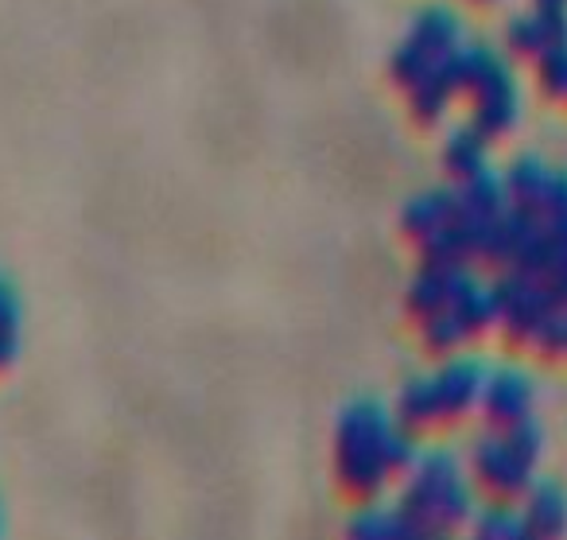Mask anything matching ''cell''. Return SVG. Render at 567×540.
I'll return each instance as SVG.
<instances>
[{"label": "cell", "mask_w": 567, "mask_h": 540, "mask_svg": "<svg viewBox=\"0 0 567 540\" xmlns=\"http://www.w3.org/2000/svg\"><path fill=\"white\" fill-rule=\"evenodd\" d=\"M455 35V20L447 12H420L393 55V79L404 86L409 110L420 125H435L458 90L463 51Z\"/></svg>", "instance_id": "obj_2"}, {"label": "cell", "mask_w": 567, "mask_h": 540, "mask_svg": "<svg viewBox=\"0 0 567 540\" xmlns=\"http://www.w3.org/2000/svg\"><path fill=\"white\" fill-rule=\"evenodd\" d=\"M20 354H24V299L12 281L0 276V377L17 369Z\"/></svg>", "instance_id": "obj_4"}, {"label": "cell", "mask_w": 567, "mask_h": 540, "mask_svg": "<svg viewBox=\"0 0 567 540\" xmlns=\"http://www.w3.org/2000/svg\"><path fill=\"white\" fill-rule=\"evenodd\" d=\"M447 164L455 167V172H463V175H471L474 172V164H478V144H474V136L471 133H458L455 141L447 144Z\"/></svg>", "instance_id": "obj_6"}, {"label": "cell", "mask_w": 567, "mask_h": 540, "mask_svg": "<svg viewBox=\"0 0 567 540\" xmlns=\"http://www.w3.org/2000/svg\"><path fill=\"white\" fill-rule=\"evenodd\" d=\"M412 431L373 400H350L334 420L331 467L334 486L350 501H378L412 467Z\"/></svg>", "instance_id": "obj_1"}, {"label": "cell", "mask_w": 567, "mask_h": 540, "mask_svg": "<svg viewBox=\"0 0 567 540\" xmlns=\"http://www.w3.org/2000/svg\"><path fill=\"white\" fill-rule=\"evenodd\" d=\"M404 498L401 509L416 532L424 529H447L466 513V486L458 467L447 455H416L412 467L404 470Z\"/></svg>", "instance_id": "obj_3"}, {"label": "cell", "mask_w": 567, "mask_h": 540, "mask_svg": "<svg viewBox=\"0 0 567 540\" xmlns=\"http://www.w3.org/2000/svg\"><path fill=\"white\" fill-rule=\"evenodd\" d=\"M0 524H4V513H0Z\"/></svg>", "instance_id": "obj_7"}, {"label": "cell", "mask_w": 567, "mask_h": 540, "mask_svg": "<svg viewBox=\"0 0 567 540\" xmlns=\"http://www.w3.org/2000/svg\"><path fill=\"white\" fill-rule=\"evenodd\" d=\"M350 537L362 540H389V537H404V532H416V524L409 521L401 506H378V501H362L354 517H350Z\"/></svg>", "instance_id": "obj_5"}]
</instances>
